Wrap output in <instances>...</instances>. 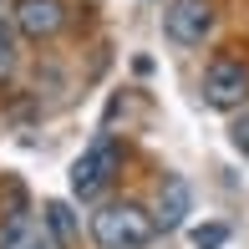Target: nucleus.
<instances>
[{
	"label": "nucleus",
	"instance_id": "obj_1",
	"mask_svg": "<svg viewBox=\"0 0 249 249\" xmlns=\"http://www.w3.org/2000/svg\"><path fill=\"white\" fill-rule=\"evenodd\" d=\"M158 234L153 213L138 209V203H107V209L92 213V239L102 249H148Z\"/></svg>",
	"mask_w": 249,
	"mask_h": 249
},
{
	"label": "nucleus",
	"instance_id": "obj_2",
	"mask_svg": "<svg viewBox=\"0 0 249 249\" xmlns=\"http://www.w3.org/2000/svg\"><path fill=\"white\" fill-rule=\"evenodd\" d=\"M117 173H122V142L112 138V132H97L92 148L71 163V194L76 198H97Z\"/></svg>",
	"mask_w": 249,
	"mask_h": 249
},
{
	"label": "nucleus",
	"instance_id": "obj_3",
	"mask_svg": "<svg viewBox=\"0 0 249 249\" xmlns=\"http://www.w3.org/2000/svg\"><path fill=\"white\" fill-rule=\"evenodd\" d=\"M203 102L219 112H234L249 102V66L234 61V56H219V61L203 71Z\"/></svg>",
	"mask_w": 249,
	"mask_h": 249
},
{
	"label": "nucleus",
	"instance_id": "obj_4",
	"mask_svg": "<svg viewBox=\"0 0 249 249\" xmlns=\"http://www.w3.org/2000/svg\"><path fill=\"white\" fill-rule=\"evenodd\" d=\"M163 31L173 46H203V36L213 31V0H168Z\"/></svg>",
	"mask_w": 249,
	"mask_h": 249
},
{
	"label": "nucleus",
	"instance_id": "obj_5",
	"mask_svg": "<svg viewBox=\"0 0 249 249\" xmlns=\"http://www.w3.org/2000/svg\"><path fill=\"white\" fill-rule=\"evenodd\" d=\"M10 26H16L26 41H51L56 31L66 26V5L61 0H16Z\"/></svg>",
	"mask_w": 249,
	"mask_h": 249
},
{
	"label": "nucleus",
	"instance_id": "obj_6",
	"mask_svg": "<svg viewBox=\"0 0 249 249\" xmlns=\"http://www.w3.org/2000/svg\"><path fill=\"white\" fill-rule=\"evenodd\" d=\"M183 213H188V183H183V178H168L163 194H158L153 224H158V229H178V224H183Z\"/></svg>",
	"mask_w": 249,
	"mask_h": 249
},
{
	"label": "nucleus",
	"instance_id": "obj_7",
	"mask_svg": "<svg viewBox=\"0 0 249 249\" xmlns=\"http://www.w3.org/2000/svg\"><path fill=\"white\" fill-rule=\"evenodd\" d=\"M36 219H31L26 209H10L5 213V224H0V249H31L36 244Z\"/></svg>",
	"mask_w": 249,
	"mask_h": 249
},
{
	"label": "nucleus",
	"instance_id": "obj_8",
	"mask_svg": "<svg viewBox=\"0 0 249 249\" xmlns=\"http://www.w3.org/2000/svg\"><path fill=\"white\" fill-rule=\"evenodd\" d=\"M16 71V26H10V16H0V76Z\"/></svg>",
	"mask_w": 249,
	"mask_h": 249
},
{
	"label": "nucleus",
	"instance_id": "obj_9",
	"mask_svg": "<svg viewBox=\"0 0 249 249\" xmlns=\"http://www.w3.org/2000/svg\"><path fill=\"white\" fill-rule=\"evenodd\" d=\"M46 224H51V239L61 244L66 234H71V213H66V203H46Z\"/></svg>",
	"mask_w": 249,
	"mask_h": 249
},
{
	"label": "nucleus",
	"instance_id": "obj_10",
	"mask_svg": "<svg viewBox=\"0 0 249 249\" xmlns=\"http://www.w3.org/2000/svg\"><path fill=\"white\" fill-rule=\"evenodd\" d=\"M224 239H229V229H224V224H209V229H194V249H219Z\"/></svg>",
	"mask_w": 249,
	"mask_h": 249
},
{
	"label": "nucleus",
	"instance_id": "obj_11",
	"mask_svg": "<svg viewBox=\"0 0 249 249\" xmlns=\"http://www.w3.org/2000/svg\"><path fill=\"white\" fill-rule=\"evenodd\" d=\"M229 138H234V148H239V153L249 158V107L239 112V117H234V132H229Z\"/></svg>",
	"mask_w": 249,
	"mask_h": 249
},
{
	"label": "nucleus",
	"instance_id": "obj_12",
	"mask_svg": "<svg viewBox=\"0 0 249 249\" xmlns=\"http://www.w3.org/2000/svg\"><path fill=\"white\" fill-rule=\"evenodd\" d=\"M31 249H61V244H56V239H51V234H46V229H41V234H36V244H31Z\"/></svg>",
	"mask_w": 249,
	"mask_h": 249
}]
</instances>
